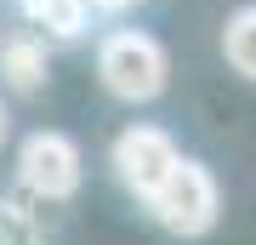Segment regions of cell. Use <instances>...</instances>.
<instances>
[{"mask_svg":"<svg viewBox=\"0 0 256 245\" xmlns=\"http://www.w3.org/2000/svg\"><path fill=\"white\" fill-rule=\"evenodd\" d=\"M97 80L120 103H154L165 91V80H171V57L142 29H114L97 46Z\"/></svg>","mask_w":256,"mask_h":245,"instance_id":"1","label":"cell"},{"mask_svg":"<svg viewBox=\"0 0 256 245\" xmlns=\"http://www.w3.org/2000/svg\"><path fill=\"white\" fill-rule=\"evenodd\" d=\"M142 205L154 211L160 228H171V234L194 239V234H205V228L216 222V205H222V200H216V177H210L200 160H176L171 177H165Z\"/></svg>","mask_w":256,"mask_h":245,"instance_id":"2","label":"cell"},{"mask_svg":"<svg viewBox=\"0 0 256 245\" xmlns=\"http://www.w3.org/2000/svg\"><path fill=\"white\" fill-rule=\"evenodd\" d=\"M18 177L34 200H74L80 182H86L80 143L63 131H28L23 148H18Z\"/></svg>","mask_w":256,"mask_h":245,"instance_id":"3","label":"cell"},{"mask_svg":"<svg viewBox=\"0 0 256 245\" xmlns=\"http://www.w3.org/2000/svg\"><path fill=\"white\" fill-rule=\"evenodd\" d=\"M176 160H182V148H176L171 131H160V126H126L114 137V177L126 182L137 200H148V194L171 177Z\"/></svg>","mask_w":256,"mask_h":245,"instance_id":"4","label":"cell"},{"mask_svg":"<svg viewBox=\"0 0 256 245\" xmlns=\"http://www.w3.org/2000/svg\"><path fill=\"white\" fill-rule=\"evenodd\" d=\"M46 74H52V46H46V35L18 29V35L0 40V80H6L12 91L34 97V91L46 86Z\"/></svg>","mask_w":256,"mask_h":245,"instance_id":"5","label":"cell"},{"mask_svg":"<svg viewBox=\"0 0 256 245\" xmlns=\"http://www.w3.org/2000/svg\"><path fill=\"white\" fill-rule=\"evenodd\" d=\"M23 6V23L46 40H80L92 29V6L86 0H18Z\"/></svg>","mask_w":256,"mask_h":245,"instance_id":"6","label":"cell"},{"mask_svg":"<svg viewBox=\"0 0 256 245\" xmlns=\"http://www.w3.org/2000/svg\"><path fill=\"white\" fill-rule=\"evenodd\" d=\"M222 57H228L234 74L256 80V6H239L228 23H222Z\"/></svg>","mask_w":256,"mask_h":245,"instance_id":"7","label":"cell"},{"mask_svg":"<svg viewBox=\"0 0 256 245\" xmlns=\"http://www.w3.org/2000/svg\"><path fill=\"white\" fill-rule=\"evenodd\" d=\"M0 245H46V228L18 200H0Z\"/></svg>","mask_w":256,"mask_h":245,"instance_id":"8","label":"cell"},{"mask_svg":"<svg viewBox=\"0 0 256 245\" xmlns=\"http://www.w3.org/2000/svg\"><path fill=\"white\" fill-rule=\"evenodd\" d=\"M6 131H12V114H6V103H0V143H6Z\"/></svg>","mask_w":256,"mask_h":245,"instance_id":"9","label":"cell"},{"mask_svg":"<svg viewBox=\"0 0 256 245\" xmlns=\"http://www.w3.org/2000/svg\"><path fill=\"white\" fill-rule=\"evenodd\" d=\"M131 6H142V0H131Z\"/></svg>","mask_w":256,"mask_h":245,"instance_id":"10","label":"cell"}]
</instances>
